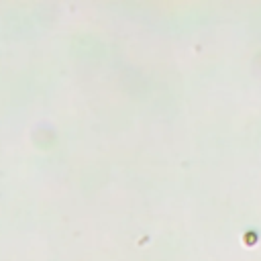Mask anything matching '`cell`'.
I'll return each mask as SVG.
<instances>
[]
</instances>
